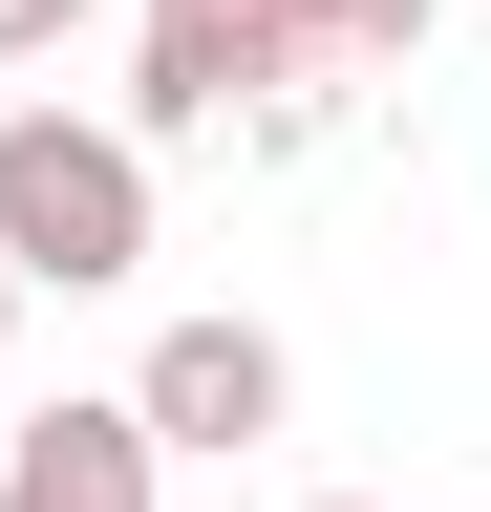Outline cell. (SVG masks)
<instances>
[{
    "mask_svg": "<svg viewBox=\"0 0 491 512\" xmlns=\"http://www.w3.org/2000/svg\"><path fill=\"white\" fill-rule=\"evenodd\" d=\"M0 342H22V256H0Z\"/></svg>",
    "mask_w": 491,
    "mask_h": 512,
    "instance_id": "obj_7",
    "label": "cell"
},
{
    "mask_svg": "<svg viewBox=\"0 0 491 512\" xmlns=\"http://www.w3.org/2000/svg\"><path fill=\"white\" fill-rule=\"evenodd\" d=\"M86 22H107V0H0V64H65Z\"/></svg>",
    "mask_w": 491,
    "mask_h": 512,
    "instance_id": "obj_6",
    "label": "cell"
},
{
    "mask_svg": "<svg viewBox=\"0 0 491 512\" xmlns=\"http://www.w3.org/2000/svg\"><path fill=\"white\" fill-rule=\"evenodd\" d=\"M299 64H427V0H299Z\"/></svg>",
    "mask_w": 491,
    "mask_h": 512,
    "instance_id": "obj_5",
    "label": "cell"
},
{
    "mask_svg": "<svg viewBox=\"0 0 491 512\" xmlns=\"http://www.w3.org/2000/svg\"><path fill=\"white\" fill-rule=\"evenodd\" d=\"M278 64H299V0H150L129 107H107V128H129V150H150V128H214V107H257Z\"/></svg>",
    "mask_w": 491,
    "mask_h": 512,
    "instance_id": "obj_2",
    "label": "cell"
},
{
    "mask_svg": "<svg viewBox=\"0 0 491 512\" xmlns=\"http://www.w3.org/2000/svg\"><path fill=\"white\" fill-rule=\"evenodd\" d=\"M321 512H342V491H321Z\"/></svg>",
    "mask_w": 491,
    "mask_h": 512,
    "instance_id": "obj_8",
    "label": "cell"
},
{
    "mask_svg": "<svg viewBox=\"0 0 491 512\" xmlns=\"http://www.w3.org/2000/svg\"><path fill=\"white\" fill-rule=\"evenodd\" d=\"M0 256H22V299H129L150 278V150L86 107H0Z\"/></svg>",
    "mask_w": 491,
    "mask_h": 512,
    "instance_id": "obj_1",
    "label": "cell"
},
{
    "mask_svg": "<svg viewBox=\"0 0 491 512\" xmlns=\"http://www.w3.org/2000/svg\"><path fill=\"white\" fill-rule=\"evenodd\" d=\"M150 470H171V448H150L129 384H107V406H43L22 448H0V512H150Z\"/></svg>",
    "mask_w": 491,
    "mask_h": 512,
    "instance_id": "obj_4",
    "label": "cell"
},
{
    "mask_svg": "<svg viewBox=\"0 0 491 512\" xmlns=\"http://www.w3.org/2000/svg\"><path fill=\"white\" fill-rule=\"evenodd\" d=\"M129 406H150V448H278V406H299V363H278V320H171Z\"/></svg>",
    "mask_w": 491,
    "mask_h": 512,
    "instance_id": "obj_3",
    "label": "cell"
}]
</instances>
